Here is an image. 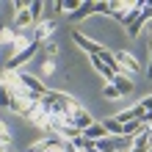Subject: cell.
Returning <instances> with one entry per match:
<instances>
[{"mask_svg": "<svg viewBox=\"0 0 152 152\" xmlns=\"http://www.w3.org/2000/svg\"><path fill=\"white\" fill-rule=\"evenodd\" d=\"M28 8H31V17H33V22L39 25V22L44 20V17H42V14H44V3H39V0H33V3H28Z\"/></svg>", "mask_w": 152, "mask_h": 152, "instance_id": "obj_13", "label": "cell"}, {"mask_svg": "<svg viewBox=\"0 0 152 152\" xmlns=\"http://www.w3.org/2000/svg\"><path fill=\"white\" fill-rule=\"evenodd\" d=\"M36 61L42 64V75H44V77H50L53 72H56V61H53V58H44V56H36Z\"/></svg>", "mask_w": 152, "mask_h": 152, "instance_id": "obj_12", "label": "cell"}, {"mask_svg": "<svg viewBox=\"0 0 152 152\" xmlns=\"http://www.w3.org/2000/svg\"><path fill=\"white\" fill-rule=\"evenodd\" d=\"M0 152H14V149H0Z\"/></svg>", "mask_w": 152, "mask_h": 152, "instance_id": "obj_24", "label": "cell"}, {"mask_svg": "<svg viewBox=\"0 0 152 152\" xmlns=\"http://www.w3.org/2000/svg\"><path fill=\"white\" fill-rule=\"evenodd\" d=\"M91 14H97V3H80L75 8V14H69L66 20L69 22H80V20H86V17H91Z\"/></svg>", "mask_w": 152, "mask_h": 152, "instance_id": "obj_6", "label": "cell"}, {"mask_svg": "<svg viewBox=\"0 0 152 152\" xmlns=\"http://www.w3.org/2000/svg\"><path fill=\"white\" fill-rule=\"evenodd\" d=\"M102 97H105V100H119V88H116L113 83H105V88H102Z\"/></svg>", "mask_w": 152, "mask_h": 152, "instance_id": "obj_16", "label": "cell"}, {"mask_svg": "<svg viewBox=\"0 0 152 152\" xmlns=\"http://www.w3.org/2000/svg\"><path fill=\"white\" fill-rule=\"evenodd\" d=\"M116 64H119V72H116V75H127V77H133L141 69L138 66V58L133 56L130 50H119V53H116Z\"/></svg>", "mask_w": 152, "mask_h": 152, "instance_id": "obj_2", "label": "cell"}, {"mask_svg": "<svg viewBox=\"0 0 152 152\" xmlns=\"http://www.w3.org/2000/svg\"><path fill=\"white\" fill-rule=\"evenodd\" d=\"M31 25H36V22H33V17H31V8H22V11H17V20H14V28H17V31L31 28Z\"/></svg>", "mask_w": 152, "mask_h": 152, "instance_id": "obj_11", "label": "cell"}, {"mask_svg": "<svg viewBox=\"0 0 152 152\" xmlns=\"http://www.w3.org/2000/svg\"><path fill=\"white\" fill-rule=\"evenodd\" d=\"M144 136H147V144L152 147V127H147V133H144Z\"/></svg>", "mask_w": 152, "mask_h": 152, "instance_id": "obj_22", "label": "cell"}, {"mask_svg": "<svg viewBox=\"0 0 152 152\" xmlns=\"http://www.w3.org/2000/svg\"><path fill=\"white\" fill-rule=\"evenodd\" d=\"M97 14H108V3H102V0H97Z\"/></svg>", "mask_w": 152, "mask_h": 152, "instance_id": "obj_21", "label": "cell"}, {"mask_svg": "<svg viewBox=\"0 0 152 152\" xmlns=\"http://www.w3.org/2000/svg\"><path fill=\"white\" fill-rule=\"evenodd\" d=\"M83 136H86L88 141H94V144H97V141H102L105 136H108V130L102 127V122H94L91 127H86V130H83Z\"/></svg>", "mask_w": 152, "mask_h": 152, "instance_id": "obj_9", "label": "cell"}, {"mask_svg": "<svg viewBox=\"0 0 152 152\" xmlns=\"http://www.w3.org/2000/svg\"><path fill=\"white\" fill-rule=\"evenodd\" d=\"M88 61H91V66H94V72H100L102 77H105V83H113V77H116V72L108 66V64H102L97 56H88Z\"/></svg>", "mask_w": 152, "mask_h": 152, "instance_id": "obj_7", "label": "cell"}, {"mask_svg": "<svg viewBox=\"0 0 152 152\" xmlns=\"http://www.w3.org/2000/svg\"><path fill=\"white\" fill-rule=\"evenodd\" d=\"M20 83H22L25 88H28V91H36V94H42V97L50 91V88L44 86V83H42V80H39L36 75H31V72H20Z\"/></svg>", "mask_w": 152, "mask_h": 152, "instance_id": "obj_5", "label": "cell"}, {"mask_svg": "<svg viewBox=\"0 0 152 152\" xmlns=\"http://www.w3.org/2000/svg\"><path fill=\"white\" fill-rule=\"evenodd\" d=\"M56 31H58V20H42L39 25H33V42L47 44V42H53Z\"/></svg>", "mask_w": 152, "mask_h": 152, "instance_id": "obj_3", "label": "cell"}, {"mask_svg": "<svg viewBox=\"0 0 152 152\" xmlns=\"http://www.w3.org/2000/svg\"><path fill=\"white\" fill-rule=\"evenodd\" d=\"M39 105H42L44 113L58 116V119H61V116H72V113L80 108V102L75 100V97H69V94H64V91H53V88L42 97Z\"/></svg>", "mask_w": 152, "mask_h": 152, "instance_id": "obj_1", "label": "cell"}, {"mask_svg": "<svg viewBox=\"0 0 152 152\" xmlns=\"http://www.w3.org/2000/svg\"><path fill=\"white\" fill-rule=\"evenodd\" d=\"M102 127L108 130V136H122V124L116 119H102Z\"/></svg>", "mask_w": 152, "mask_h": 152, "instance_id": "obj_14", "label": "cell"}, {"mask_svg": "<svg viewBox=\"0 0 152 152\" xmlns=\"http://www.w3.org/2000/svg\"><path fill=\"white\" fill-rule=\"evenodd\" d=\"M14 147V133H11V127L0 119V149H11Z\"/></svg>", "mask_w": 152, "mask_h": 152, "instance_id": "obj_10", "label": "cell"}, {"mask_svg": "<svg viewBox=\"0 0 152 152\" xmlns=\"http://www.w3.org/2000/svg\"><path fill=\"white\" fill-rule=\"evenodd\" d=\"M113 86L119 88L122 97H127V94L136 91V83H133V77H127V75H116V77H113Z\"/></svg>", "mask_w": 152, "mask_h": 152, "instance_id": "obj_8", "label": "cell"}, {"mask_svg": "<svg viewBox=\"0 0 152 152\" xmlns=\"http://www.w3.org/2000/svg\"><path fill=\"white\" fill-rule=\"evenodd\" d=\"M72 42L77 44L80 50H86L88 56H97V53H100L105 44H100V42H94V39H88L86 33H80V31H72Z\"/></svg>", "mask_w": 152, "mask_h": 152, "instance_id": "obj_4", "label": "cell"}, {"mask_svg": "<svg viewBox=\"0 0 152 152\" xmlns=\"http://www.w3.org/2000/svg\"><path fill=\"white\" fill-rule=\"evenodd\" d=\"M42 47H44V58H53V61L58 58V42H47Z\"/></svg>", "mask_w": 152, "mask_h": 152, "instance_id": "obj_15", "label": "cell"}, {"mask_svg": "<svg viewBox=\"0 0 152 152\" xmlns=\"http://www.w3.org/2000/svg\"><path fill=\"white\" fill-rule=\"evenodd\" d=\"M11 105V91H8V86H0V108H8Z\"/></svg>", "mask_w": 152, "mask_h": 152, "instance_id": "obj_17", "label": "cell"}, {"mask_svg": "<svg viewBox=\"0 0 152 152\" xmlns=\"http://www.w3.org/2000/svg\"><path fill=\"white\" fill-rule=\"evenodd\" d=\"M77 6L80 3H75V0H64V3H61V11H64V14H75Z\"/></svg>", "mask_w": 152, "mask_h": 152, "instance_id": "obj_19", "label": "cell"}, {"mask_svg": "<svg viewBox=\"0 0 152 152\" xmlns=\"http://www.w3.org/2000/svg\"><path fill=\"white\" fill-rule=\"evenodd\" d=\"M0 25H3V22H0Z\"/></svg>", "mask_w": 152, "mask_h": 152, "instance_id": "obj_25", "label": "cell"}, {"mask_svg": "<svg viewBox=\"0 0 152 152\" xmlns=\"http://www.w3.org/2000/svg\"><path fill=\"white\" fill-rule=\"evenodd\" d=\"M28 152H47V138H42V141H33V144L28 147Z\"/></svg>", "mask_w": 152, "mask_h": 152, "instance_id": "obj_18", "label": "cell"}, {"mask_svg": "<svg viewBox=\"0 0 152 152\" xmlns=\"http://www.w3.org/2000/svg\"><path fill=\"white\" fill-rule=\"evenodd\" d=\"M141 108H144V111H152V94H149V97H144V100H141Z\"/></svg>", "mask_w": 152, "mask_h": 152, "instance_id": "obj_20", "label": "cell"}, {"mask_svg": "<svg viewBox=\"0 0 152 152\" xmlns=\"http://www.w3.org/2000/svg\"><path fill=\"white\" fill-rule=\"evenodd\" d=\"M3 33H6V25H0V42H3Z\"/></svg>", "mask_w": 152, "mask_h": 152, "instance_id": "obj_23", "label": "cell"}]
</instances>
